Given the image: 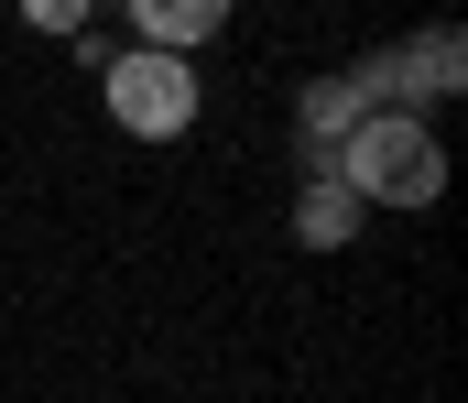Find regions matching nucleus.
Instances as JSON below:
<instances>
[{
    "label": "nucleus",
    "mask_w": 468,
    "mask_h": 403,
    "mask_svg": "<svg viewBox=\"0 0 468 403\" xmlns=\"http://www.w3.org/2000/svg\"><path fill=\"white\" fill-rule=\"evenodd\" d=\"M359 218H370V207H359L338 175H305V196H294V240H305V251H338V240H359Z\"/></svg>",
    "instance_id": "5"
},
{
    "label": "nucleus",
    "mask_w": 468,
    "mask_h": 403,
    "mask_svg": "<svg viewBox=\"0 0 468 403\" xmlns=\"http://www.w3.org/2000/svg\"><path fill=\"white\" fill-rule=\"evenodd\" d=\"M99 88H110V121H120L131 142H175V132H197V66H175V55L120 44L110 66H99Z\"/></svg>",
    "instance_id": "2"
},
{
    "label": "nucleus",
    "mask_w": 468,
    "mask_h": 403,
    "mask_svg": "<svg viewBox=\"0 0 468 403\" xmlns=\"http://www.w3.org/2000/svg\"><path fill=\"white\" fill-rule=\"evenodd\" d=\"M22 22H33V33H88V0H33Z\"/></svg>",
    "instance_id": "7"
},
{
    "label": "nucleus",
    "mask_w": 468,
    "mask_h": 403,
    "mask_svg": "<svg viewBox=\"0 0 468 403\" xmlns=\"http://www.w3.org/2000/svg\"><path fill=\"white\" fill-rule=\"evenodd\" d=\"M359 121H370V110H359V88H349V77H316V88L294 99V142H305V175H327V153H338Z\"/></svg>",
    "instance_id": "4"
},
{
    "label": "nucleus",
    "mask_w": 468,
    "mask_h": 403,
    "mask_svg": "<svg viewBox=\"0 0 468 403\" xmlns=\"http://www.w3.org/2000/svg\"><path fill=\"white\" fill-rule=\"evenodd\" d=\"M327 175L349 186L359 207H436V196H447V142L425 132V121H403V110H370V121L327 153Z\"/></svg>",
    "instance_id": "1"
},
{
    "label": "nucleus",
    "mask_w": 468,
    "mask_h": 403,
    "mask_svg": "<svg viewBox=\"0 0 468 403\" xmlns=\"http://www.w3.org/2000/svg\"><path fill=\"white\" fill-rule=\"evenodd\" d=\"M403 77H414V110H425V99H458V88H468V44L447 33V22L414 33V44H403Z\"/></svg>",
    "instance_id": "6"
},
{
    "label": "nucleus",
    "mask_w": 468,
    "mask_h": 403,
    "mask_svg": "<svg viewBox=\"0 0 468 403\" xmlns=\"http://www.w3.org/2000/svg\"><path fill=\"white\" fill-rule=\"evenodd\" d=\"M218 22H229V0H131V44H142V55H175V66H186Z\"/></svg>",
    "instance_id": "3"
}]
</instances>
